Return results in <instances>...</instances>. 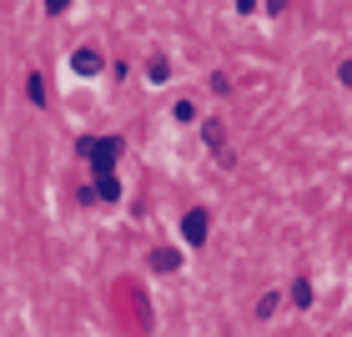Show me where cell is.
Segmentation results:
<instances>
[{"mask_svg": "<svg viewBox=\"0 0 352 337\" xmlns=\"http://www.w3.org/2000/svg\"><path fill=\"white\" fill-rule=\"evenodd\" d=\"M81 151L91 156L96 176H116V156H121V136H101V141H81Z\"/></svg>", "mask_w": 352, "mask_h": 337, "instance_id": "cell-1", "label": "cell"}, {"mask_svg": "<svg viewBox=\"0 0 352 337\" xmlns=\"http://www.w3.org/2000/svg\"><path fill=\"white\" fill-rule=\"evenodd\" d=\"M182 237H186L191 247H201V242H206V212H201V206H197V212H186V221H182Z\"/></svg>", "mask_w": 352, "mask_h": 337, "instance_id": "cell-2", "label": "cell"}, {"mask_svg": "<svg viewBox=\"0 0 352 337\" xmlns=\"http://www.w3.org/2000/svg\"><path fill=\"white\" fill-rule=\"evenodd\" d=\"M71 66H76V76H96V71H101V51H91V45H81Z\"/></svg>", "mask_w": 352, "mask_h": 337, "instance_id": "cell-3", "label": "cell"}, {"mask_svg": "<svg viewBox=\"0 0 352 337\" xmlns=\"http://www.w3.org/2000/svg\"><path fill=\"white\" fill-rule=\"evenodd\" d=\"M201 141H206L212 151H221V162H232V156H227V146H221V126H217V121H206V126H201Z\"/></svg>", "mask_w": 352, "mask_h": 337, "instance_id": "cell-4", "label": "cell"}, {"mask_svg": "<svg viewBox=\"0 0 352 337\" xmlns=\"http://www.w3.org/2000/svg\"><path fill=\"white\" fill-rule=\"evenodd\" d=\"M151 267H156V272H171V267H182V257H176L171 247H156V252H151Z\"/></svg>", "mask_w": 352, "mask_h": 337, "instance_id": "cell-5", "label": "cell"}, {"mask_svg": "<svg viewBox=\"0 0 352 337\" xmlns=\"http://www.w3.org/2000/svg\"><path fill=\"white\" fill-rule=\"evenodd\" d=\"M25 91H30V101H36V106H45V101H51V96H45V81H41V71H30V76H25Z\"/></svg>", "mask_w": 352, "mask_h": 337, "instance_id": "cell-6", "label": "cell"}, {"mask_svg": "<svg viewBox=\"0 0 352 337\" xmlns=\"http://www.w3.org/2000/svg\"><path fill=\"white\" fill-rule=\"evenodd\" d=\"M96 197H101V202H116V197H121L116 176H96Z\"/></svg>", "mask_w": 352, "mask_h": 337, "instance_id": "cell-7", "label": "cell"}, {"mask_svg": "<svg viewBox=\"0 0 352 337\" xmlns=\"http://www.w3.org/2000/svg\"><path fill=\"white\" fill-rule=\"evenodd\" d=\"M292 302H297V307H312V282H297L292 287Z\"/></svg>", "mask_w": 352, "mask_h": 337, "instance_id": "cell-8", "label": "cell"}, {"mask_svg": "<svg viewBox=\"0 0 352 337\" xmlns=\"http://www.w3.org/2000/svg\"><path fill=\"white\" fill-rule=\"evenodd\" d=\"M66 6H71V0H45V10H51V15H60Z\"/></svg>", "mask_w": 352, "mask_h": 337, "instance_id": "cell-9", "label": "cell"}, {"mask_svg": "<svg viewBox=\"0 0 352 337\" xmlns=\"http://www.w3.org/2000/svg\"><path fill=\"white\" fill-rule=\"evenodd\" d=\"M287 10V0H267V15H282Z\"/></svg>", "mask_w": 352, "mask_h": 337, "instance_id": "cell-10", "label": "cell"}, {"mask_svg": "<svg viewBox=\"0 0 352 337\" xmlns=\"http://www.w3.org/2000/svg\"><path fill=\"white\" fill-rule=\"evenodd\" d=\"M236 10H242V15H252V10H257V0H236Z\"/></svg>", "mask_w": 352, "mask_h": 337, "instance_id": "cell-11", "label": "cell"}, {"mask_svg": "<svg viewBox=\"0 0 352 337\" xmlns=\"http://www.w3.org/2000/svg\"><path fill=\"white\" fill-rule=\"evenodd\" d=\"M342 86H352V61H347V66H342Z\"/></svg>", "mask_w": 352, "mask_h": 337, "instance_id": "cell-12", "label": "cell"}]
</instances>
